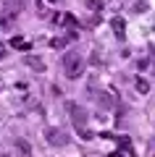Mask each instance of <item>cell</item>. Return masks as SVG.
<instances>
[{"label":"cell","instance_id":"6da1fadb","mask_svg":"<svg viewBox=\"0 0 155 157\" xmlns=\"http://www.w3.org/2000/svg\"><path fill=\"white\" fill-rule=\"evenodd\" d=\"M66 113H68V118H71L76 134L82 136V139H92V134L87 131V118H89L87 110H84L82 105H76V102H66Z\"/></svg>","mask_w":155,"mask_h":157},{"label":"cell","instance_id":"7a4b0ae2","mask_svg":"<svg viewBox=\"0 0 155 157\" xmlns=\"http://www.w3.org/2000/svg\"><path fill=\"white\" fill-rule=\"evenodd\" d=\"M63 68H66L68 78H79L82 76V68H84L82 55H79V52H66V55H63Z\"/></svg>","mask_w":155,"mask_h":157},{"label":"cell","instance_id":"3957f363","mask_svg":"<svg viewBox=\"0 0 155 157\" xmlns=\"http://www.w3.org/2000/svg\"><path fill=\"white\" fill-rule=\"evenodd\" d=\"M45 139H47V144H53V147H66L68 144V134L63 128H55V126L45 131Z\"/></svg>","mask_w":155,"mask_h":157},{"label":"cell","instance_id":"277c9868","mask_svg":"<svg viewBox=\"0 0 155 157\" xmlns=\"http://www.w3.org/2000/svg\"><path fill=\"white\" fill-rule=\"evenodd\" d=\"M3 6H6V11L18 13V11H24V8H27V0H3Z\"/></svg>","mask_w":155,"mask_h":157},{"label":"cell","instance_id":"5b68a950","mask_svg":"<svg viewBox=\"0 0 155 157\" xmlns=\"http://www.w3.org/2000/svg\"><path fill=\"white\" fill-rule=\"evenodd\" d=\"M68 39H76V32H66V37H55V39H50V45L61 50V47H66Z\"/></svg>","mask_w":155,"mask_h":157},{"label":"cell","instance_id":"8992f818","mask_svg":"<svg viewBox=\"0 0 155 157\" xmlns=\"http://www.w3.org/2000/svg\"><path fill=\"white\" fill-rule=\"evenodd\" d=\"M27 66L34 68V71H45V63L39 60V58H34V55H27Z\"/></svg>","mask_w":155,"mask_h":157},{"label":"cell","instance_id":"52a82bcc","mask_svg":"<svg viewBox=\"0 0 155 157\" xmlns=\"http://www.w3.org/2000/svg\"><path fill=\"white\" fill-rule=\"evenodd\" d=\"M113 32H116V37H118V39L126 37V32H124V18H113Z\"/></svg>","mask_w":155,"mask_h":157},{"label":"cell","instance_id":"ba28073f","mask_svg":"<svg viewBox=\"0 0 155 157\" xmlns=\"http://www.w3.org/2000/svg\"><path fill=\"white\" fill-rule=\"evenodd\" d=\"M108 139H116V141H118V147H121V149H126V152H132V149H134L132 141H129L126 136H108Z\"/></svg>","mask_w":155,"mask_h":157},{"label":"cell","instance_id":"9c48e42d","mask_svg":"<svg viewBox=\"0 0 155 157\" xmlns=\"http://www.w3.org/2000/svg\"><path fill=\"white\" fill-rule=\"evenodd\" d=\"M11 47H18V50H29V42H27V39H21V37H13V39H11Z\"/></svg>","mask_w":155,"mask_h":157},{"label":"cell","instance_id":"30bf717a","mask_svg":"<svg viewBox=\"0 0 155 157\" xmlns=\"http://www.w3.org/2000/svg\"><path fill=\"white\" fill-rule=\"evenodd\" d=\"M97 102H100V105H105V107H111L113 105V97H105V92H97Z\"/></svg>","mask_w":155,"mask_h":157},{"label":"cell","instance_id":"8fae6325","mask_svg":"<svg viewBox=\"0 0 155 157\" xmlns=\"http://www.w3.org/2000/svg\"><path fill=\"white\" fill-rule=\"evenodd\" d=\"M147 11H150V6L145 0H137V3H134V13H147Z\"/></svg>","mask_w":155,"mask_h":157},{"label":"cell","instance_id":"7c38bea8","mask_svg":"<svg viewBox=\"0 0 155 157\" xmlns=\"http://www.w3.org/2000/svg\"><path fill=\"white\" fill-rule=\"evenodd\" d=\"M147 89H150V84H147V81H145V78H137V92H139V94H145Z\"/></svg>","mask_w":155,"mask_h":157},{"label":"cell","instance_id":"4fadbf2b","mask_svg":"<svg viewBox=\"0 0 155 157\" xmlns=\"http://www.w3.org/2000/svg\"><path fill=\"white\" fill-rule=\"evenodd\" d=\"M87 8L89 11H100L103 8V0H87Z\"/></svg>","mask_w":155,"mask_h":157},{"label":"cell","instance_id":"5bb4252c","mask_svg":"<svg viewBox=\"0 0 155 157\" xmlns=\"http://www.w3.org/2000/svg\"><path fill=\"white\" fill-rule=\"evenodd\" d=\"M6 55H8V45H0V60H6Z\"/></svg>","mask_w":155,"mask_h":157},{"label":"cell","instance_id":"9a60e30c","mask_svg":"<svg viewBox=\"0 0 155 157\" xmlns=\"http://www.w3.org/2000/svg\"><path fill=\"white\" fill-rule=\"evenodd\" d=\"M108 157H124V152H113V155H108Z\"/></svg>","mask_w":155,"mask_h":157},{"label":"cell","instance_id":"2e32d148","mask_svg":"<svg viewBox=\"0 0 155 157\" xmlns=\"http://www.w3.org/2000/svg\"><path fill=\"white\" fill-rule=\"evenodd\" d=\"M50 3H55V0H50Z\"/></svg>","mask_w":155,"mask_h":157}]
</instances>
